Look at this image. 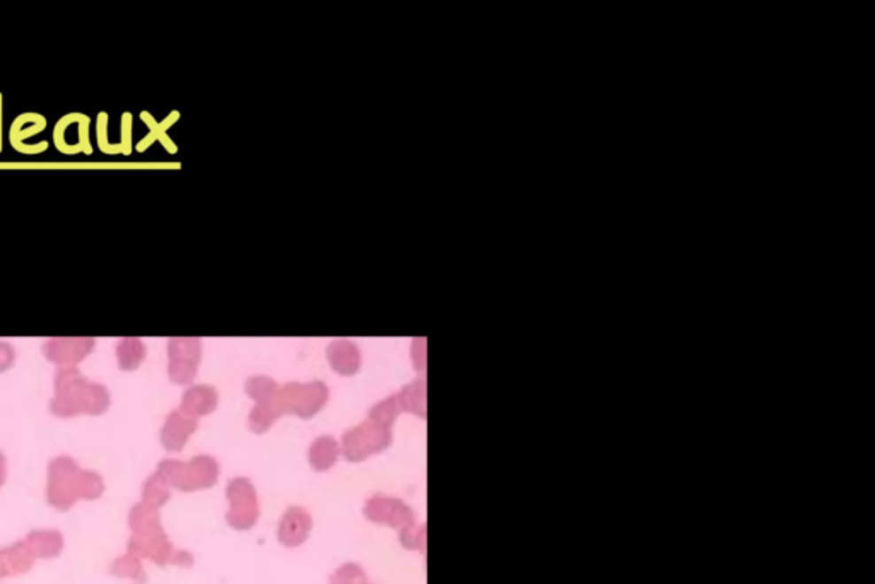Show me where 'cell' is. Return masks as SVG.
I'll use <instances>...</instances> for the list:
<instances>
[{
	"label": "cell",
	"instance_id": "cell-10",
	"mask_svg": "<svg viewBox=\"0 0 875 584\" xmlns=\"http://www.w3.org/2000/svg\"><path fill=\"white\" fill-rule=\"evenodd\" d=\"M97 345L95 339H49L43 343L45 357L58 367H75L84 357H88Z\"/></svg>",
	"mask_w": 875,
	"mask_h": 584
},
{
	"label": "cell",
	"instance_id": "cell-31",
	"mask_svg": "<svg viewBox=\"0 0 875 584\" xmlns=\"http://www.w3.org/2000/svg\"><path fill=\"white\" fill-rule=\"evenodd\" d=\"M16 359V350L11 343L0 342V373L7 371L11 365H14Z\"/></svg>",
	"mask_w": 875,
	"mask_h": 584
},
{
	"label": "cell",
	"instance_id": "cell-6",
	"mask_svg": "<svg viewBox=\"0 0 875 584\" xmlns=\"http://www.w3.org/2000/svg\"><path fill=\"white\" fill-rule=\"evenodd\" d=\"M329 402V388L321 381L288 383L279 388V405L283 414L312 419Z\"/></svg>",
	"mask_w": 875,
	"mask_h": 584
},
{
	"label": "cell",
	"instance_id": "cell-24",
	"mask_svg": "<svg viewBox=\"0 0 875 584\" xmlns=\"http://www.w3.org/2000/svg\"><path fill=\"white\" fill-rule=\"evenodd\" d=\"M279 388L281 387L268 376H253V378L246 380V383H244L246 395L250 398H253L255 403L274 398L279 393Z\"/></svg>",
	"mask_w": 875,
	"mask_h": 584
},
{
	"label": "cell",
	"instance_id": "cell-20",
	"mask_svg": "<svg viewBox=\"0 0 875 584\" xmlns=\"http://www.w3.org/2000/svg\"><path fill=\"white\" fill-rule=\"evenodd\" d=\"M29 547V550L35 554V557H43L51 559L57 557L64 547V540L58 532L53 530H43V532H33L25 540Z\"/></svg>",
	"mask_w": 875,
	"mask_h": 584
},
{
	"label": "cell",
	"instance_id": "cell-22",
	"mask_svg": "<svg viewBox=\"0 0 875 584\" xmlns=\"http://www.w3.org/2000/svg\"><path fill=\"white\" fill-rule=\"evenodd\" d=\"M174 117H176V115H171V117L166 119V122L158 123L154 120V119H152V117H151V115H149V113L144 111V113L141 115V119H143V120L149 125V135L144 137V139L137 144V150H141V152H143V150H146L147 147L151 146L156 139H159V141L165 144V147H166L170 152H174V147H173V144H171L170 141H168V137H166V134H165V132H166V127H168L170 123L174 122V120H173Z\"/></svg>",
	"mask_w": 875,
	"mask_h": 584
},
{
	"label": "cell",
	"instance_id": "cell-1",
	"mask_svg": "<svg viewBox=\"0 0 875 584\" xmlns=\"http://www.w3.org/2000/svg\"><path fill=\"white\" fill-rule=\"evenodd\" d=\"M110 405V395L103 385L89 383L77 367H60L55 376V396L51 400L53 414L62 417L81 414H101Z\"/></svg>",
	"mask_w": 875,
	"mask_h": 584
},
{
	"label": "cell",
	"instance_id": "cell-7",
	"mask_svg": "<svg viewBox=\"0 0 875 584\" xmlns=\"http://www.w3.org/2000/svg\"><path fill=\"white\" fill-rule=\"evenodd\" d=\"M226 494L229 499V511L226 514L228 525L240 532L253 528L260 516L259 497L253 484L244 477H236L228 484Z\"/></svg>",
	"mask_w": 875,
	"mask_h": 584
},
{
	"label": "cell",
	"instance_id": "cell-30",
	"mask_svg": "<svg viewBox=\"0 0 875 584\" xmlns=\"http://www.w3.org/2000/svg\"><path fill=\"white\" fill-rule=\"evenodd\" d=\"M132 113L125 111L122 115V141L119 144V149H120V154L123 156H128L132 152Z\"/></svg>",
	"mask_w": 875,
	"mask_h": 584
},
{
	"label": "cell",
	"instance_id": "cell-27",
	"mask_svg": "<svg viewBox=\"0 0 875 584\" xmlns=\"http://www.w3.org/2000/svg\"><path fill=\"white\" fill-rule=\"evenodd\" d=\"M399 538L406 549L419 550L424 554V550H426V526L424 525L413 523V525L406 526L404 530L399 532Z\"/></svg>",
	"mask_w": 875,
	"mask_h": 584
},
{
	"label": "cell",
	"instance_id": "cell-16",
	"mask_svg": "<svg viewBox=\"0 0 875 584\" xmlns=\"http://www.w3.org/2000/svg\"><path fill=\"white\" fill-rule=\"evenodd\" d=\"M35 559L36 557L29 550L26 542H19L14 547L0 550V578L25 572L33 565Z\"/></svg>",
	"mask_w": 875,
	"mask_h": 584
},
{
	"label": "cell",
	"instance_id": "cell-19",
	"mask_svg": "<svg viewBox=\"0 0 875 584\" xmlns=\"http://www.w3.org/2000/svg\"><path fill=\"white\" fill-rule=\"evenodd\" d=\"M397 400L402 412L426 417V378L414 380L397 393Z\"/></svg>",
	"mask_w": 875,
	"mask_h": 584
},
{
	"label": "cell",
	"instance_id": "cell-9",
	"mask_svg": "<svg viewBox=\"0 0 875 584\" xmlns=\"http://www.w3.org/2000/svg\"><path fill=\"white\" fill-rule=\"evenodd\" d=\"M363 512L371 523L387 525L390 528H395L399 532L415 523L413 510L404 501H400L397 497H389V496L369 497L366 501Z\"/></svg>",
	"mask_w": 875,
	"mask_h": 584
},
{
	"label": "cell",
	"instance_id": "cell-23",
	"mask_svg": "<svg viewBox=\"0 0 875 584\" xmlns=\"http://www.w3.org/2000/svg\"><path fill=\"white\" fill-rule=\"evenodd\" d=\"M143 496H144V501H143V503H146V504L152 506V508H159V506H163V504L170 499V486H168V482H166V480H165V479H163V477L156 472V473H154V475L147 480Z\"/></svg>",
	"mask_w": 875,
	"mask_h": 584
},
{
	"label": "cell",
	"instance_id": "cell-3",
	"mask_svg": "<svg viewBox=\"0 0 875 584\" xmlns=\"http://www.w3.org/2000/svg\"><path fill=\"white\" fill-rule=\"evenodd\" d=\"M158 473L168 482V486L192 492L216 486L221 468L213 457L200 455L187 463L165 460L159 465Z\"/></svg>",
	"mask_w": 875,
	"mask_h": 584
},
{
	"label": "cell",
	"instance_id": "cell-12",
	"mask_svg": "<svg viewBox=\"0 0 875 584\" xmlns=\"http://www.w3.org/2000/svg\"><path fill=\"white\" fill-rule=\"evenodd\" d=\"M312 526H314L312 514L301 506H291L279 521L277 538L284 547L294 549L308 540Z\"/></svg>",
	"mask_w": 875,
	"mask_h": 584
},
{
	"label": "cell",
	"instance_id": "cell-29",
	"mask_svg": "<svg viewBox=\"0 0 875 584\" xmlns=\"http://www.w3.org/2000/svg\"><path fill=\"white\" fill-rule=\"evenodd\" d=\"M108 122H110V117L106 111L97 113V144L101 152L115 156V154H120V149H119V144H112L108 139Z\"/></svg>",
	"mask_w": 875,
	"mask_h": 584
},
{
	"label": "cell",
	"instance_id": "cell-33",
	"mask_svg": "<svg viewBox=\"0 0 875 584\" xmlns=\"http://www.w3.org/2000/svg\"><path fill=\"white\" fill-rule=\"evenodd\" d=\"M4 477H5V465H4V458H2V455H0V486H2V482H4Z\"/></svg>",
	"mask_w": 875,
	"mask_h": 584
},
{
	"label": "cell",
	"instance_id": "cell-34",
	"mask_svg": "<svg viewBox=\"0 0 875 584\" xmlns=\"http://www.w3.org/2000/svg\"><path fill=\"white\" fill-rule=\"evenodd\" d=\"M366 584H371V583H366Z\"/></svg>",
	"mask_w": 875,
	"mask_h": 584
},
{
	"label": "cell",
	"instance_id": "cell-26",
	"mask_svg": "<svg viewBox=\"0 0 875 584\" xmlns=\"http://www.w3.org/2000/svg\"><path fill=\"white\" fill-rule=\"evenodd\" d=\"M112 572L120 576V578H130V580H144V569L141 559L130 552L123 556L120 559L115 560L112 565Z\"/></svg>",
	"mask_w": 875,
	"mask_h": 584
},
{
	"label": "cell",
	"instance_id": "cell-11",
	"mask_svg": "<svg viewBox=\"0 0 875 584\" xmlns=\"http://www.w3.org/2000/svg\"><path fill=\"white\" fill-rule=\"evenodd\" d=\"M47 128V119L40 113H21L12 125L9 128V142L14 150L21 152V154H27V156H35V154H42L49 149V142H40V144H26V139L36 135V134H42L43 130Z\"/></svg>",
	"mask_w": 875,
	"mask_h": 584
},
{
	"label": "cell",
	"instance_id": "cell-5",
	"mask_svg": "<svg viewBox=\"0 0 875 584\" xmlns=\"http://www.w3.org/2000/svg\"><path fill=\"white\" fill-rule=\"evenodd\" d=\"M128 552L137 556L139 559H151L158 565L174 564L182 567H190L194 564V557L189 552L176 550L173 547L170 538L166 536L161 525L147 532L134 534L128 543Z\"/></svg>",
	"mask_w": 875,
	"mask_h": 584
},
{
	"label": "cell",
	"instance_id": "cell-14",
	"mask_svg": "<svg viewBox=\"0 0 875 584\" xmlns=\"http://www.w3.org/2000/svg\"><path fill=\"white\" fill-rule=\"evenodd\" d=\"M327 357L332 369L342 376L356 374L361 367L360 347L351 341H334L327 347Z\"/></svg>",
	"mask_w": 875,
	"mask_h": 584
},
{
	"label": "cell",
	"instance_id": "cell-8",
	"mask_svg": "<svg viewBox=\"0 0 875 584\" xmlns=\"http://www.w3.org/2000/svg\"><path fill=\"white\" fill-rule=\"evenodd\" d=\"M202 343L198 339H171L168 342V374L171 381L176 385H189L195 380L198 363H200Z\"/></svg>",
	"mask_w": 875,
	"mask_h": 584
},
{
	"label": "cell",
	"instance_id": "cell-4",
	"mask_svg": "<svg viewBox=\"0 0 875 584\" xmlns=\"http://www.w3.org/2000/svg\"><path fill=\"white\" fill-rule=\"evenodd\" d=\"M391 444V431L371 419L344 434L341 442L342 457L347 462H363L371 455L385 451Z\"/></svg>",
	"mask_w": 875,
	"mask_h": 584
},
{
	"label": "cell",
	"instance_id": "cell-25",
	"mask_svg": "<svg viewBox=\"0 0 875 584\" xmlns=\"http://www.w3.org/2000/svg\"><path fill=\"white\" fill-rule=\"evenodd\" d=\"M402 411H400V405H399V400H397V395H391L389 398L382 400L380 403H376L371 411H369V417L371 420L385 426V427H391V424L395 422V419L399 417Z\"/></svg>",
	"mask_w": 875,
	"mask_h": 584
},
{
	"label": "cell",
	"instance_id": "cell-13",
	"mask_svg": "<svg viewBox=\"0 0 875 584\" xmlns=\"http://www.w3.org/2000/svg\"><path fill=\"white\" fill-rule=\"evenodd\" d=\"M195 429H197V419H192L180 411H173L161 431L163 446L168 451L183 450L189 438L194 434Z\"/></svg>",
	"mask_w": 875,
	"mask_h": 584
},
{
	"label": "cell",
	"instance_id": "cell-21",
	"mask_svg": "<svg viewBox=\"0 0 875 584\" xmlns=\"http://www.w3.org/2000/svg\"><path fill=\"white\" fill-rule=\"evenodd\" d=\"M117 359H119V367L123 371L137 369L146 359V345L143 341L134 337L122 339L117 345Z\"/></svg>",
	"mask_w": 875,
	"mask_h": 584
},
{
	"label": "cell",
	"instance_id": "cell-28",
	"mask_svg": "<svg viewBox=\"0 0 875 584\" xmlns=\"http://www.w3.org/2000/svg\"><path fill=\"white\" fill-rule=\"evenodd\" d=\"M366 572L358 564H344L332 576L330 584H366Z\"/></svg>",
	"mask_w": 875,
	"mask_h": 584
},
{
	"label": "cell",
	"instance_id": "cell-32",
	"mask_svg": "<svg viewBox=\"0 0 875 584\" xmlns=\"http://www.w3.org/2000/svg\"><path fill=\"white\" fill-rule=\"evenodd\" d=\"M2 101H4V96H2V93H0V152H2V144H4V141H2V117H4V110H2Z\"/></svg>",
	"mask_w": 875,
	"mask_h": 584
},
{
	"label": "cell",
	"instance_id": "cell-15",
	"mask_svg": "<svg viewBox=\"0 0 875 584\" xmlns=\"http://www.w3.org/2000/svg\"><path fill=\"white\" fill-rule=\"evenodd\" d=\"M218 391L207 385H197L187 389L182 398L180 412H183L192 419H198L202 415L211 414L218 407Z\"/></svg>",
	"mask_w": 875,
	"mask_h": 584
},
{
	"label": "cell",
	"instance_id": "cell-17",
	"mask_svg": "<svg viewBox=\"0 0 875 584\" xmlns=\"http://www.w3.org/2000/svg\"><path fill=\"white\" fill-rule=\"evenodd\" d=\"M341 457V444L332 436H320L314 441L308 451V462L316 472L332 468Z\"/></svg>",
	"mask_w": 875,
	"mask_h": 584
},
{
	"label": "cell",
	"instance_id": "cell-2",
	"mask_svg": "<svg viewBox=\"0 0 875 584\" xmlns=\"http://www.w3.org/2000/svg\"><path fill=\"white\" fill-rule=\"evenodd\" d=\"M103 490L101 479L91 472H81L67 458H57L50 466L49 501L58 510H67L81 497L95 499Z\"/></svg>",
	"mask_w": 875,
	"mask_h": 584
},
{
	"label": "cell",
	"instance_id": "cell-18",
	"mask_svg": "<svg viewBox=\"0 0 875 584\" xmlns=\"http://www.w3.org/2000/svg\"><path fill=\"white\" fill-rule=\"evenodd\" d=\"M283 414L281 411V405H279V393L270 398V400H264V402H257L255 407L252 409L250 412V417H248V427L250 431L257 433V434H262V433H267L268 429L272 427V424L279 419Z\"/></svg>",
	"mask_w": 875,
	"mask_h": 584
}]
</instances>
